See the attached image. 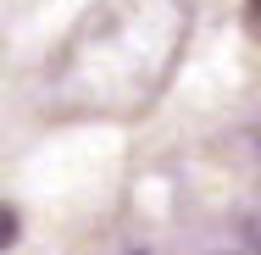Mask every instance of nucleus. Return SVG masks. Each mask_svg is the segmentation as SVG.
<instances>
[{"label":"nucleus","instance_id":"7ed1b4c3","mask_svg":"<svg viewBox=\"0 0 261 255\" xmlns=\"http://www.w3.org/2000/svg\"><path fill=\"white\" fill-rule=\"evenodd\" d=\"M245 239H250V255H261V222H250V228H245Z\"/></svg>","mask_w":261,"mask_h":255},{"label":"nucleus","instance_id":"f03ea898","mask_svg":"<svg viewBox=\"0 0 261 255\" xmlns=\"http://www.w3.org/2000/svg\"><path fill=\"white\" fill-rule=\"evenodd\" d=\"M245 22H250V34L261 39V0H250V11H245Z\"/></svg>","mask_w":261,"mask_h":255},{"label":"nucleus","instance_id":"f257e3e1","mask_svg":"<svg viewBox=\"0 0 261 255\" xmlns=\"http://www.w3.org/2000/svg\"><path fill=\"white\" fill-rule=\"evenodd\" d=\"M11 239H17V211H11V205H0V250H6Z\"/></svg>","mask_w":261,"mask_h":255}]
</instances>
